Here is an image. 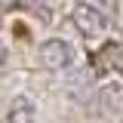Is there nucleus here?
I'll return each mask as SVG.
<instances>
[{"label": "nucleus", "instance_id": "1", "mask_svg": "<svg viewBox=\"0 0 123 123\" xmlns=\"http://www.w3.org/2000/svg\"><path fill=\"white\" fill-rule=\"evenodd\" d=\"M37 65L46 71H68L74 65V49H71V43H65L59 37L43 40L37 46Z\"/></svg>", "mask_w": 123, "mask_h": 123}, {"label": "nucleus", "instance_id": "2", "mask_svg": "<svg viewBox=\"0 0 123 123\" xmlns=\"http://www.w3.org/2000/svg\"><path fill=\"white\" fill-rule=\"evenodd\" d=\"M71 22H74V28L86 37V40H92V37H98L102 31L108 28V18L105 12L98 9V6H92V3H86V0H80V3H74V9H71Z\"/></svg>", "mask_w": 123, "mask_h": 123}, {"label": "nucleus", "instance_id": "3", "mask_svg": "<svg viewBox=\"0 0 123 123\" xmlns=\"http://www.w3.org/2000/svg\"><path fill=\"white\" fill-rule=\"evenodd\" d=\"M98 111L102 114H120L123 117V86L120 83H105L98 86Z\"/></svg>", "mask_w": 123, "mask_h": 123}, {"label": "nucleus", "instance_id": "4", "mask_svg": "<svg viewBox=\"0 0 123 123\" xmlns=\"http://www.w3.org/2000/svg\"><path fill=\"white\" fill-rule=\"evenodd\" d=\"M6 120L9 123H37V105L31 102L28 95H15L12 102H9Z\"/></svg>", "mask_w": 123, "mask_h": 123}, {"label": "nucleus", "instance_id": "5", "mask_svg": "<svg viewBox=\"0 0 123 123\" xmlns=\"http://www.w3.org/2000/svg\"><path fill=\"white\" fill-rule=\"evenodd\" d=\"M86 83H95V77H92L89 68L71 77V95H74V98H80V102H86V92H83V89H86Z\"/></svg>", "mask_w": 123, "mask_h": 123}, {"label": "nucleus", "instance_id": "6", "mask_svg": "<svg viewBox=\"0 0 123 123\" xmlns=\"http://www.w3.org/2000/svg\"><path fill=\"white\" fill-rule=\"evenodd\" d=\"M105 55H108V65H111L117 74H123V46L120 43H111L105 49Z\"/></svg>", "mask_w": 123, "mask_h": 123}, {"label": "nucleus", "instance_id": "7", "mask_svg": "<svg viewBox=\"0 0 123 123\" xmlns=\"http://www.w3.org/2000/svg\"><path fill=\"white\" fill-rule=\"evenodd\" d=\"M18 0H0V9H15Z\"/></svg>", "mask_w": 123, "mask_h": 123}, {"label": "nucleus", "instance_id": "8", "mask_svg": "<svg viewBox=\"0 0 123 123\" xmlns=\"http://www.w3.org/2000/svg\"><path fill=\"white\" fill-rule=\"evenodd\" d=\"M3 62H6V46H3V40H0V68H3Z\"/></svg>", "mask_w": 123, "mask_h": 123}]
</instances>
